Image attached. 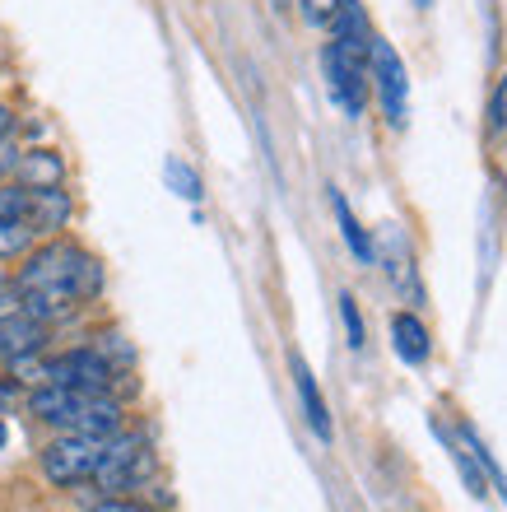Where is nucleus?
<instances>
[{
    "instance_id": "17",
    "label": "nucleus",
    "mask_w": 507,
    "mask_h": 512,
    "mask_svg": "<svg viewBox=\"0 0 507 512\" xmlns=\"http://www.w3.org/2000/svg\"><path fill=\"white\" fill-rule=\"evenodd\" d=\"M28 196H33L28 187L5 182V187H0V219H28Z\"/></svg>"
},
{
    "instance_id": "14",
    "label": "nucleus",
    "mask_w": 507,
    "mask_h": 512,
    "mask_svg": "<svg viewBox=\"0 0 507 512\" xmlns=\"http://www.w3.org/2000/svg\"><path fill=\"white\" fill-rule=\"evenodd\" d=\"M38 233L28 229V219H0V261H10V256H24L33 247Z\"/></svg>"
},
{
    "instance_id": "21",
    "label": "nucleus",
    "mask_w": 507,
    "mask_h": 512,
    "mask_svg": "<svg viewBox=\"0 0 507 512\" xmlns=\"http://www.w3.org/2000/svg\"><path fill=\"white\" fill-rule=\"evenodd\" d=\"M89 512H154V508H145V503H131V499H117V494H107V499L94 503Z\"/></svg>"
},
{
    "instance_id": "2",
    "label": "nucleus",
    "mask_w": 507,
    "mask_h": 512,
    "mask_svg": "<svg viewBox=\"0 0 507 512\" xmlns=\"http://www.w3.org/2000/svg\"><path fill=\"white\" fill-rule=\"evenodd\" d=\"M28 410L42 424H56L66 433H89V438H112L121 433V405L107 391H70V387H52L42 382L28 396Z\"/></svg>"
},
{
    "instance_id": "11",
    "label": "nucleus",
    "mask_w": 507,
    "mask_h": 512,
    "mask_svg": "<svg viewBox=\"0 0 507 512\" xmlns=\"http://www.w3.org/2000/svg\"><path fill=\"white\" fill-rule=\"evenodd\" d=\"M70 224V196L61 187H42L28 196V229L38 233H56Z\"/></svg>"
},
{
    "instance_id": "13",
    "label": "nucleus",
    "mask_w": 507,
    "mask_h": 512,
    "mask_svg": "<svg viewBox=\"0 0 507 512\" xmlns=\"http://www.w3.org/2000/svg\"><path fill=\"white\" fill-rule=\"evenodd\" d=\"M331 205H335V219H340V233H345V243H349V252L359 256L363 266H368V261H373V238H368V233H363V224L359 219H354V210H349L345 205V196H340V191H335L331 196Z\"/></svg>"
},
{
    "instance_id": "18",
    "label": "nucleus",
    "mask_w": 507,
    "mask_h": 512,
    "mask_svg": "<svg viewBox=\"0 0 507 512\" xmlns=\"http://www.w3.org/2000/svg\"><path fill=\"white\" fill-rule=\"evenodd\" d=\"M340 5H345V0H298V10H303V19L312 28H331V19L340 14Z\"/></svg>"
},
{
    "instance_id": "8",
    "label": "nucleus",
    "mask_w": 507,
    "mask_h": 512,
    "mask_svg": "<svg viewBox=\"0 0 507 512\" xmlns=\"http://www.w3.org/2000/svg\"><path fill=\"white\" fill-rule=\"evenodd\" d=\"M42 340H47V326L33 322L24 308L0 312V359L19 364V359H28V354L42 350Z\"/></svg>"
},
{
    "instance_id": "16",
    "label": "nucleus",
    "mask_w": 507,
    "mask_h": 512,
    "mask_svg": "<svg viewBox=\"0 0 507 512\" xmlns=\"http://www.w3.org/2000/svg\"><path fill=\"white\" fill-rule=\"evenodd\" d=\"M461 443H466V447H470V457L480 461L484 471L494 475V485H498V489H503V499H507V475H503V466H498V461H494V457H489V447H484V443H480V433L470 429V424H461Z\"/></svg>"
},
{
    "instance_id": "25",
    "label": "nucleus",
    "mask_w": 507,
    "mask_h": 512,
    "mask_svg": "<svg viewBox=\"0 0 507 512\" xmlns=\"http://www.w3.org/2000/svg\"><path fill=\"white\" fill-rule=\"evenodd\" d=\"M10 443V429H5V419H0V447Z\"/></svg>"
},
{
    "instance_id": "4",
    "label": "nucleus",
    "mask_w": 507,
    "mask_h": 512,
    "mask_svg": "<svg viewBox=\"0 0 507 512\" xmlns=\"http://www.w3.org/2000/svg\"><path fill=\"white\" fill-rule=\"evenodd\" d=\"M154 475V452L140 433H112L103 443V457H98V489L103 494H126V489H140Z\"/></svg>"
},
{
    "instance_id": "5",
    "label": "nucleus",
    "mask_w": 507,
    "mask_h": 512,
    "mask_svg": "<svg viewBox=\"0 0 507 512\" xmlns=\"http://www.w3.org/2000/svg\"><path fill=\"white\" fill-rule=\"evenodd\" d=\"M368 80L377 89V103H382V117L391 126H405L410 117V80H405V61L401 52L391 47L387 38L373 33V47H368Z\"/></svg>"
},
{
    "instance_id": "23",
    "label": "nucleus",
    "mask_w": 507,
    "mask_h": 512,
    "mask_svg": "<svg viewBox=\"0 0 507 512\" xmlns=\"http://www.w3.org/2000/svg\"><path fill=\"white\" fill-rule=\"evenodd\" d=\"M14 396H19V387H14L10 378H0V410H10V405H14Z\"/></svg>"
},
{
    "instance_id": "20",
    "label": "nucleus",
    "mask_w": 507,
    "mask_h": 512,
    "mask_svg": "<svg viewBox=\"0 0 507 512\" xmlns=\"http://www.w3.org/2000/svg\"><path fill=\"white\" fill-rule=\"evenodd\" d=\"M489 131L507 135V75L494 84V94H489Z\"/></svg>"
},
{
    "instance_id": "12",
    "label": "nucleus",
    "mask_w": 507,
    "mask_h": 512,
    "mask_svg": "<svg viewBox=\"0 0 507 512\" xmlns=\"http://www.w3.org/2000/svg\"><path fill=\"white\" fill-rule=\"evenodd\" d=\"M391 345L401 354L405 364H428V354H433V340H428V326L414 317V312H396L391 317Z\"/></svg>"
},
{
    "instance_id": "24",
    "label": "nucleus",
    "mask_w": 507,
    "mask_h": 512,
    "mask_svg": "<svg viewBox=\"0 0 507 512\" xmlns=\"http://www.w3.org/2000/svg\"><path fill=\"white\" fill-rule=\"evenodd\" d=\"M10 131H14V112H10V108H0V140H5Z\"/></svg>"
},
{
    "instance_id": "26",
    "label": "nucleus",
    "mask_w": 507,
    "mask_h": 512,
    "mask_svg": "<svg viewBox=\"0 0 507 512\" xmlns=\"http://www.w3.org/2000/svg\"><path fill=\"white\" fill-rule=\"evenodd\" d=\"M414 5H419V10H428V5H433V0H414Z\"/></svg>"
},
{
    "instance_id": "15",
    "label": "nucleus",
    "mask_w": 507,
    "mask_h": 512,
    "mask_svg": "<svg viewBox=\"0 0 507 512\" xmlns=\"http://www.w3.org/2000/svg\"><path fill=\"white\" fill-rule=\"evenodd\" d=\"M163 177H168V187H173L182 201H201V196H205V191H201V177L191 173L182 159H168V163H163Z\"/></svg>"
},
{
    "instance_id": "6",
    "label": "nucleus",
    "mask_w": 507,
    "mask_h": 512,
    "mask_svg": "<svg viewBox=\"0 0 507 512\" xmlns=\"http://www.w3.org/2000/svg\"><path fill=\"white\" fill-rule=\"evenodd\" d=\"M107 438H89V433H61L56 443H47L42 452V475L52 485H80V480H94L98 457H103Z\"/></svg>"
},
{
    "instance_id": "22",
    "label": "nucleus",
    "mask_w": 507,
    "mask_h": 512,
    "mask_svg": "<svg viewBox=\"0 0 507 512\" xmlns=\"http://www.w3.org/2000/svg\"><path fill=\"white\" fill-rule=\"evenodd\" d=\"M19 298H24L19 280H5V275H0V312H14L19 308Z\"/></svg>"
},
{
    "instance_id": "1",
    "label": "nucleus",
    "mask_w": 507,
    "mask_h": 512,
    "mask_svg": "<svg viewBox=\"0 0 507 512\" xmlns=\"http://www.w3.org/2000/svg\"><path fill=\"white\" fill-rule=\"evenodd\" d=\"M19 308L33 317V322H61L80 308L84 298H94L103 289V266L98 256H89L80 243H66V238H52L42 243L38 252H28L24 270H19Z\"/></svg>"
},
{
    "instance_id": "3",
    "label": "nucleus",
    "mask_w": 507,
    "mask_h": 512,
    "mask_svg": "<svg viewBox=\"0 0 507 512\" xmlns=\"http://www.w3.org/2000/svg\"><path fill=\"white\" fill-rule=\"evenodd\" d=\"M368 47H349V42H335V38L321 47L326 89H331V103L345 117H363V103H368V89H373V80H368Z\"/></svg>"
},
{
    "instance_id": "9",
    "label": "nucleus",
    "mask_w": 507,
    "mask_h": 512,
    "mask_svg": "<svg viewBox=\"0 0 507 512\" xmlns=\"http://www.w3.org/2000/svg\"><path fill=\"white\" fill-rule=\"evenodd\" d=\"M289 373H294V387H298V401H303V415L312 424L321 443H331V415H326V401H321L317 391V378H312V368L303 364V354H289Z\"/></svg>"
},
{
    "instance_id": "7",
    "label": "nucleus",
    "mask_w": 507,
    "mask_h": 512,
    "mask_svg": "<svg viewBox=\"0 0 507 512\" xmlns=\"http://www.w3.org/2000/svg\"><path fill=\"white\" fill-rule=\"evenodd\" d=\"M42 378L52 387H70V391H112L117 368L107 364L98 350H66L42 364Z\"/></svg>"
},
{
    "instance_id": "10",
    "label": "nucleus",
    "mask_w": 507,
    "mask_h": 512,
    "mask_svg": "<svg viewBox=\"0 0 507 512\" xmlns=\"http://www.w3.org/2000/svg\"><path fill=\"white\" fill-rule=\"evenodd\" d=\"M66 177V163L56 149H33V154H19L14 159V182L28 191H42V187H61Z\"/></svg>"
},
{
    "instance_id": "19",
    "label": "nucleus",
    "mask_w": 507,
    "mask_h": 512,
    "mask_svg": "<svg viewBox=\"0 0 507 512\" xmlns=\"http://www.w3.org/2000/svg\"><path fill=\"white\" fill-rule=\"evenodd\" d=\"M340 317H345V336L354 350H363V317H359V303L354 294H340Z\"/></svg>"
}]
</instances>
